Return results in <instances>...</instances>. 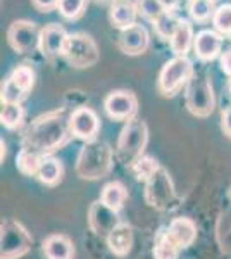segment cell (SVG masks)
<instances>
[{"instance_id":"obj_26","label":"cell","mask_w":231,"mask_h":259,"mask_svg":"<svg viewBox=\"0 0 231 259\" xmlns=\"http://www.w3.org/2000/svg\"><path fill=\"white\" fill-rule=\"evenodd\" d=\"M90 0H59V14L68 21H76L86 12Z\"/></svg>"},{"instance_id":"obj_7","label":"cell","mask_w":231,"mask_h":259,"mask_svg":"<svg viewBox=\"0 0 231 259\" xmlns=\"http://www.w3.org/2000/svg\"><path fill=\"white\" fill-rule=\"evenodd\" d=\"M40 33L38 24L28 19H18L11 23L7 30V41L18 54H28L35 49H40Z\"/></svg>"},{"instance_id":"obj_32","label":"cell","mask_w":231,"mask_h":259,"mask_svg":"<svg viewBox=\"0 0 231 259\" xmlns=\"http://www.w3.org/2000/svg\"><path fill=\"white\" fill-rule=\"evenodd\" d=\"M26 97L9 78L2 83V104H21V100Z\"/></svg>"},{"instance_id":"obj_28","label":"cell","mask_w":231,"mask_h":259,"mask_svg":"<svg viewBox=\"0 0 231 259\" xmlns=\"http://www.w3.org/2000/svg\"><path fill=\"white\" fill-rule=\"evenodd\" d=\"M2 124L11 130L21 126L24 119V109L21 107V104H4L2 114H0Z\"/></svg>"},{"instance_id":"obj_13","label":"cell","mask_w":231,"mask_h":259,"mask_svg":"<svg viewBox=\"0 0 231 259\" xmlns=\"http://www.w3.org/2000/svg\"><path fill=\"white\" fill-rule=\"evenodd\" d=\"M69 33L64 30V26L59 23H50L45 28H41L40 33V52L47 59H54L57 56H62L66 40Z\"/></svg>"},{"instance_id":"obj_3","label":"cell","mask_w":231,"mask_h":259,"mask_svg":"<svg viewBox=\"0 0 231 259\" xmlns=\"http://www.w3.org/2000/svg\"><path fill=\"white\" fill-rule=\"evenodd\" d=\"M149 140V130L142 119H131L121 130L119 140H117V157L124 164L133 166L138 159H142V154Z\"/></svg>"},{"instance_id":"obj_19","label":"cell","mask_w":231,"mask_h":259,"mask_svg":"<svg viewBox=\"0 0 231 259\" xmlns=\"http://www.w3.org/2000/svg\"><path fill=\"white\" fill-rule=\"evenodd\" d=\"M109 249L117 256H126L133 245V232L128 225H117L107 237Z\"/></svg>"},{"instance_id":"obj_14","label":"cell","mask_w":231,"mask_h":259,"mask_svg":"<svg viewBox=\"0 0 231 259\" xmlns=\"http://www.w3.org/2000/svg\"><path fill=\"white\" fill-rule=\"evenodd\" d=\"M222 49V35L216 30H202L195 35L193 40V52L200 61L209 62L221 56Z\"/></svg>"},{"instance_id":"obj_21","label":"cell","mask_w":231,"mask_h":259,"mask_svg":"<svg viewBox=\"0 0 231 259\" xmlns=\"http://www.w3.org/2000/svg\"><path fill=\"white\" fill-rule=\"evenodd\" d=\"M126 200V189L123 183L119 182H111L104 187L102 195H100V202L106 204L107 207H111L112 211H119L123 207Z\"/></svg>"},{"instance_id":"obj_8","label":"cell","mask_w":231,"mask_h":259,"mask_svg":"<svg viewBox=\"0 0 231 259\" xmlns=\"http://www.w3.org/2000/svg\"><path fill=\"white\" fill-rule=\"evenodd\" d=\"M107 116L116 121H131L138 112L136 95L129 90H112L104 100Z\"/></svg>"},{"instance_id":"obj_4","label":"cell","mask_w":231,"mask_h":259,"mask_svg":"<svg viewBox=\"0 0 231 259\" xmlns=\"http://www.w3.org/2000/svg\"><path fill=\"white\" fill-rule=\"evenodd\" d=\"M62 57L73 68L85 69V68H91V66H95L99 62L100 50L97 41L88 33L76 31V33H69L64 50H62Z\"/></svg>"},{"instance_id":"obj_16","label":"cell","mask_w":231,"mask_h":259,"mask_svg":"<svg viewBox=\"0 0 231 259\" xmlns=\"http://www.w3.org/2000/svg\"><path fill=\"white\" fill-rule=\"evenodd\" d=\"M164 237L178 249H184V247H188V245H192V242L195 240L197 227H195V223L188 218H176L171 221L169 228H167Z\"/></svg>"},{"instance_id":"obj_12","label":"cell","mask_w":231,"mask_h":259,"mask_svg":"<svg viewBox=\"0 0 231 259\" xmlns=\"http://www.w3.org/2000/svg\"><path fill=\"white\" fill-rule=\"evenodd\" d=\"M150 45V35L144 24H135L128 30L119 31L117 47L126 56H140Z\"/></svg>"},{"instance_id":"obj_35","label":"cell","mask_w":231,"mask_h":259,"mask_svg":"<svg viewBox=\"0 0 231 259\" xmlns=\"http://www.w3.org/2000/svg\"><path fill=\"white\" fill-rule=\"evenodd\" d=\"M219 66L222 73L231 78V50H226V52H222L219 56Z\"/></svg>"},{"instance_id":"obj_1","label":"cell","mask_w":231,"mask_h":259,"mask_svg":"<svg viewBox=\"0 0 231 259\" xmlns=\"http://www.w3.org/2000/svg\"><path fill=\"white\" fill-rule=\"evenodd\" d=\"M69 133V119L66 121L62 112H50V114L40 116L31 123L24 137L26 142L24 149L45 156L50 150H56L59 145L64 144Z\"/></svg>"},{"instance_id":"obj_2","label":"cell","mask_w":231,"mask_h":259,"mask_svg":"<svg viewBox=\"0 0 231 259\" xmlns=\"http://www.w3.org/2000/svg\"><path fill=\"white\" fill-rule=\"evenodd\" d=\"M112 166V150L104 142H88L81 149L78 157L76 171L85 180L102 178L111 171Z\"/></svg>"},{"instance_id":"obj_6","label":"cell","mask_w":231,"mask_h":259,"mask_svg":"<svg viewBox=\"0 0 231 259\" xmlns=\"http://www.w3.org/2000/svg\"><path fill=\"white\" fill-rule=\"evenodd\" d=\"M187 107L197 118H207L216 107L212 83L207 74H193L187 85Z\"/></svg>"},{"instance_id":"obj_39","label":"cell","mask_w":231,"mask_h":259,"mask_svg":"<svg viewBox=\"0 0 231 259\" xmlns=\"http://www.w3.org/2000/svg\"><path fill=\"white\" fill-rule=\"evenodd\" d=\"M229 90H231V80H229Z\"/></svg>"},{"instance_id":"obj_5","label":"cell","mask_w":231,"mask_h":259,"mask_svg":"<svg viewBox=\"0 0 231 259\" xmlns=\"http://www.w3.org/2000/svg\"><path fill=\"white\" fill-rule=\"evenodd\" d=\"M193 74H195L193 64L187 56L173 57L162 66L161 73H159L157 89L164 97H173L183 89L184 83L192 80Z\"/></svg>"},{"instance_id":"obj_36","label":"cell","mask_w":231,"mask_h":259,"mask_svg":"<svg viewBox=\"0 0 231 259\" xmlns=\"http://www.w3.org/2000/svg\"><path fill=\"white\" fill-rule=\"evenodd\" d=\"M221 126H222V130H224L226 135L231 137V107H226V109L222 111Z\"/></svg>"},{"instance_id":"obj_31","label":"cell","mask_w":231,"mask_h":259,"mask_svg":"<svg viewBox=\"0 0 231 259\" xmlns=\"http://www.w3.org/2000/svg\"><path fill=\"white\" fill-rule=\"evenodd\" d=\"M131 168H133V171H135L138 180H149L155 171L159 169V164H157V161L152 159V157L144 156L142 159H138Z\"/></svg>"},{"instance_id":"obj_20","label":"cell","mask_w":231,"mask_h":259,"mask_svg":"<svg viewBox=\"0 0 231 259\" xmlns=\"http://www.w3.org/2000/svg\"><path fill=\"white\" fill-rule=\"evenodd\" d=\"M43 252L49 259H73L74 249L68 237L50 235L43 242Z\"/></svg>"},{"instance_id":"obj_10","label":"cell","mask_w":231,"mask_h":259,"mask_svg":"<svg viewBox=\"0 0 231 259\" xmlns=\"http://www.w3.org/2000/svg\"><path fill=\"white\" fill-rule=\"evenodd\" d=\"M31 245L28 233L14 221H7L2 225V257L14 259L23 256Z\"/></svg>"},{"instance_id":"obj_27","label":"cell","mask_w":231,"mask_h":259,"mask_svg":"<svg viewBox=\"0 0 231 259\" xmlns=\"http://www.w3.org/2000/svg\"><path fill=\"white\" fill-rule=\"evenodd\" d=\"M214 30L222 36H231V4H222L216 9L212 18Z\"/></svg>"},{"instance_id":"obj_22","label":"cell","mask_w":231,"mask_h":259,"mask_svg":"<svg viewBox=\"0 0 231 259\" xmlns=\"http://www.w3.org/2000/svg\"><path fill=\"white\" fill-rule=\"evenodd\" d=\"M179 21L181 19L174 14V11H166V12H162V14L159 16L152 24H154L155 33H157L161 38L171 40L174 35V31H176V28H178Z\"/></svg>"},{"instance_id":"obj_25","label":"cell","mask_w":231,"mask_h":259,"mask_svg":"<svg viewBox=\"0 0 231 259\" xmlns=\"http://www.w3.org/2000/svg\"><path fill=\"white\" fill-rule=\"evenodd\" d=\"M9 80L14 83L23 94L28 95V92L33 89V85H35V71L26 64H21L18 68H14V71H12L11 76H9Z\"/></svg>"},{"instance_id":"obj_18","label":"cell","mask_w":231,"mask_h":259,"mask_svg":"<svg viewBox=\"0 0 231 259\" xmlns=\"http://www.w3.org/2000/svg\"><path fill=\"white\" fill-rule=\"evenodd\" d=\"M193 40H195V36H193L192 23L188 19H181V21H179V24H178V28H176L173 38L169 40L171 50L174 52L176 57L187 56L188 50H190L192 45H193Z\"/></svg>"},{"instance_id":"obj_17","label":"cell","mask_w":231,"mask_h":259,"mask_svg":"<svg viewBox=\"0 0 231 259\" xmlns=\"http://www.w3.org/2000/svg\"><path fill=\"white\" fill-rule=\"evenodd\" d=\"M119 221H117L116 211L107 207L102 202H95L90 209V227L94 228L97 235H107L114 230Z\"/></svg>"},{"instance_id":"obj_11","label":"cell","mask_w":231,"mask_h":259,"mask_svg":"<svg viewBox=\"0 0 231 259\" xmlns=\"http://www.w3.org/2000/svg\"><path fill=\"white\" fill-rule=\"evenodd\" d=\"M69 130L76 139L91 142L100 130L99 116L90 107H78L69 116Z\"/></svg>"},{"instance_id":"obj_37","label":"cell","mask_w":231,"mask_h":259,"mask_svg":"<svg viewBox=\"0 0 231 259\" xmlns=\"http://www.w3.org/2000/svg\"><path fill=\"white\" fill-rule=\"evenodd\" d=\"M159 2L162 4V7H164V9H166V11H173L174 7L178 6L179 0H159Z\"/></svg>"},{"instance_id":"obj_33","label":"cell","mask_w":231,"mask_h":259,"mask_svg":"<svg viewBox=\"0 0 231 259\" xmlns=\"http://www.w3.org/2000/svg\"><path fill=\"white\" fill-rule=\"evenodd\" d=\"M178 250L179 249L176 247V245L171 244L166 237H162V239L159 240V244L155 245L154 256H155V259H176L178 257Z\"/></svg>"},{"instance_id":"obj_30","label":"cell","mask_w":231,"mask_h":259,"mask_svg":"<svg viewBox=\"0 0 231 259\" xmlns=\"http://www.w3.org/2000/svg\"><path fill=\"white\" fill-rule=\"evenodd\" d=\"M135 4L138 7V12H140L145 19L152 21V23L162 14V12H166V9H164L159 0H135Z\"/></svg>"},{"instance_id":"obj_24","label":"cell","mask_w":231,"mask_h":259,"mask_svg":"<svg viewBox=\"0 0 231 259\" xmlns=\"http://www.w3.org/2000/svg\"><path fill=\"white\" fill-rule=\"evenodd\" d=\"M216 9V0H190L188 14L197 23H205V21L214 18Z\"/></svg>"},{"instance_id":"obj_15","label":"cell","mask_w":231,"mask_h":259,"mask_svg":"<svg viewBox=\"0 0 231 259\" xmlns=\"http://www.w3.org/2000/svg\"><path fill=\"white\" fill-rule=\"evenodd\" d=\"M138 7L133 0H116L109 7V21L119 31L135 26L138 18Z\"/></svg>"},{"instance_id":"obj_23","label":"cell","mask_w":231,"mask_h":259,"mask_svg":"<svg viewBox=\"0 0 231 259\" xmlns=\"http://www.w3.org/2000/svg\"><path fill=\"white\" fill-rule=\"evenodd\" d=\"M36 175H38L40 182L47 183V185H54V183H57L62 177V166H61V162L57 159H54V157L43 156Z\"/></svg>"},{"instance_id":"obj_38","label":"cell","mask_w":231,"mask_h":259,"mask_svg":"<svg viewBox=\"0 0 231 259\" xmlns=\"http://www.w3.org/2000/svg\"><path fill=\"white\" fill-rule=\"evenodd\" d=\"M97 2H99V4H104V6H109V7H111L112 4L116 2V0H97Z\"/></svg>"},{"instance_id":"obj_29","label":"cell","mask_w":231,"mask_h":259,"mask_svg":"<svg viewBox=\"0 0 231 259\" xmlns=\"http://www.w3.org/2000/svg\"><path fill=\"white\" fill-rule=\"evenodd\" d=\"M41 159H43V156H40V154L33 152V150H29V149H23L18 157V168L23 171L24 175H35V173H38Z\"/></svg>"},{"instance_id":"obj_34","label":"cell","mask_w":231,"mask_h":259,"mask_svg":"<svg viewBox=\"0 0 231 259\" xmlns=\"http://www.w3.org/2000/svg\"><path fill=\"white\" fill-rule=\"evenodd\" d=\"M33 7H35L38 12H52L54 9H57L59 0H31Z\"/></svg>"},{"instance_id":"obj_9","label":"cell","mask_w":231,"mask_h":259,"mask_svg":"<svg viewBox=\"0 0 231 259\" xmlns=\"http://www.w3.org/2000/svg\"><path fill=\"white\" fill-rule=\"evenodd\" d=\"M147 202L154 207L164 209V207L171 206L174 199L173 183H171L169 177L162 168H159L155 173L147 180V192H145Z\"/></svg>"}]
</instances>
